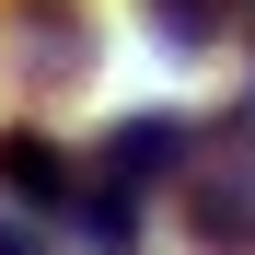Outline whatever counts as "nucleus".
<instances>
[{
  "label": "nucleus",
  "mask_w": 255,
  "mask_h": 255,
  "mask_svg": "<svg viewBox=\"0 0 255 255\" xmlns=\"http://www.w3.org/2000/svg\"><path fill=\"white\" fill-rule=\"evenodd\" d=\"M0 174H12L23 197H70V162H58L47 139H0Z\"/></svg>",
  "instance_id": "1"
},
{
  "label": "nucleus",
  "mask_w": 255,
  "mask_h": 255,
  "mask_svg": "<svg viewBox=\"0 0 255 255\" xmlns=\"http://www.w3.org/2000/svg\"><path fill=\"white\" fill-rule=\"evenodd\" d=\"M0 255H23V244H12V232H0Z\"/></svg>",
  "instance_id": "2"
}]
</instances>
